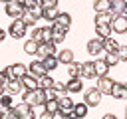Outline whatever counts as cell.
<instances>
[{
    "mask_svg": "<svg viewBox=\"0 0 127 119\" xmlns=\"http://www.w3.org/2000/svg\"><path fill=\"white\" fill-rule=\"evenodd\" d=\"M22 99L28 101V103L34 105V107H40V105L46 103V91L40 89V87H38V89H26L24 95H22Z\"/></svg>",
    "mask_w": 127,
    "mask_h": 119,
    "instance_id": "obj_1",
    "label": "cell"
},
{
    "mask_svg": "<svg viewBox=\"0 0 127 119\" xmlns=\"http://www.w3.org/2000/svg\"><path fill=\"white\" fill-rule=\"evenodd\" d=\"M26 32H28V26L24 24V20H22V18H14L12 24H10V28H8V34H10L14 40H20V38L26 36Z\"/></svg>",
    "mask_w": 127,
    "mask_h": 119,
    "instance_id": "obj_2",
    "label": "cell"
},
{
    "mask_svg": "<svg viewBox=\"0 0 127 119\" xmlns=\"http://www.w3.org/2000/svg\"><path fill=\"white\" fill-rule=\"evenodd\" d=\"M4 12H6V16H10V18H22L24 12H26V6H24L22 0H12V2H8V4L4 6Z\"/></svg>",
    "mask_w": 127,
    "mask_h": 119,
    "instance_id": "obj_3",
    "label": "cell"
},
{
    "mask_svg": "<svg viewBox=\"0 0 127 119\" xmlns=\"http://www.w3.org/2000/svg\"><path fill=\"white\" fill-rule=\"evenodd\" d=\"M14 113H18L22 119H36V111H34V105H30L28 101H22V103L14 105Z\"/></svg>",
    "mask_w": 127,
    "mask_h": 119,
    "instance_id": "obj_4",
    "label": "cell"
},
{
    "mask_svg": "<svg viewBox=\"0 0 127 119\" xmlns=\"http://www.w3.org/2000/svg\"><path fill=\"white\" fill-rule=\"evenodd\" d=\"M67 30H69V28H65V26L58 24V22H52V42L62 44V42L65 40V36H67Z\"/></svg>",
    "mask_w": 127,
    "mask_h": 119,
    "instance_id": "obj_5",
    "label": "cell"
},
{
    "mask_svg": "<svg viewBox=\"0 0 127 119\" xmlns=\"http://www.w3.org/2000/svg\"><path fill=\"white\" fill-rule=\"evenodd\" d=\"M56 46H58L56 42H42V44L38 46V54H36V56H38L40 60H44V58H48V56H56V54H58V52H56Z\"/></svg>",
    "mask_w": 127,
    "mask_h": 119,
    "instance_id": "obj_6",
    "label": "cell"
},
{
    "mask_svg": "<svg viewBox=\"0 0 127 119\" xmlns=\"http://www.w3.org/2000/svg\"><path fill=\"white\" fill-rule=\"evenodd\" d=\"M85 48H87V54H89V56H95V58H97L99 54H103V52H105V50H103V40H101V38H97V36H95V38H91V40L87 42V46H85Z\"/></svg>",
    "mask_w": 127,
    "mask_h": 119,
    "instance_id": "obj_7",
    "label": "cell"
},
{
    "mask_svg": "<svg viewBox=\"0 0 127 119\" xmlns=\"http://www.w3.org/2000/svg\"><path fill=\"white\" fill-rule=\"evenodd\" d=\"M6 71H8V75H10V77L22 79V77L28 73V67H26L24 63H20V61H16V63H10V65L6 67Z\"/></svg>",
    "mask_w": 127,
    "mask_h": 119,
    "instance_id": "obj_8",
    "label": "cell"
},
{
    "mask_svg": "<svg viewBox=\"0 0 127 119\" xmlns=\"http://www.w3.org/2000/svg\"><path fill=\"white\" fill-rule=\"evenodd\" d=\"M101 91L97 89V87H91V89H87L85 91V97H83V101L89 105V107H97L99 105V101H101Z\"/></svg>",
    "mask_w": 127,
    "mask_h": 119,
    "instance_id": "obj_9",
    "label": "cell"
},
{
    "mask_svg": "<svg viewBox=\"0 0 127 119\" xmlns=\"http://www.w3.org/2000/svg\"><path fill=\"white\" fill-rule=\"evenodd\" d=\"M113 85H115V81H113L109 75H103V77H99V79H97V89H99L103 95H111Z\"/></svg>",
    "mask_w": 127,
    "mask_h": 119,
    "instance_id": "obj_10",
    "label": "cell"
},
{
    "mask_svg": "<svg viewBox=\"0 0 127 119\" xmlns=\"http://www.w3.org/2000/svg\"><path fill=\"white\" fill-rule=\"evenodd\" d=\"M111 28L115 34H127V16L125 14L115 16V20L111 22Z\"/></svg>",
    "mask_w": 127,
    "mask_h": 119,
    "instance_id": "obj_11",
    "label": "cell"
},
{
    "mask_svg": "<svg viewBox=\"0 0 127 119\" xmlns=\"http://www.w3.org/2000/svg\"><path fill=\"white\" fill-rule=\"evenodd\" d=\"M58 101H60V111H64V113L69 117V115L73 113V101H71V97H69V95H60Z\"/></svg>",
    "mask_w": 127,
    "mask_h": 119,
    "instance_id": "obj_12",
    "label": "cell"
},
{
    "mask_svg": "<svg viewBox=\"0 0 127 119\" xmlns=\"http://www.w3.org/2000/svg\"><path fill=\"white\" fill-rule=\"evenodd\" d=\"M28 71H30V73H34V75H38V77H42V75H46V73H48V69H46V65H44V61H42V60H34V61L28 65Z\"/></svg>",
    "mask_w": 127,
    "mask_h": 119,
    "instance_id": "obj_13",
    "label": "cell"
},
{
    "mask_svg": "<svg viewBox=\"0 0 127 119\" xmlns=\"http://www.w3.org/2000/svg\"><path fill=\"white\" fill-rule=\"evenodd\" d=\"M6 89H8V93H12V95H18V93L24 89V83H22V79L10 77V79H8V83H6Z\"/></svg>",
    "mask_w": 127,
    "mask_h": 119,
    "instance_id": "obj_14",
    "label": "cell"
},
{
    "mask_svg": "<svg viewBox=\"0 0 127 119\" xmlns=\"http://www.w3.org/2000/svg\"><path fill=\"white\" fill-rule=\"evenodd\" d=\"M115 16H117V14H113L111 10H109V12H97L93 22H95V26H97V24H111V22L115 20Z\"/></svg>",
    "mask_w": 127,
    "mask_h": 119,
    "instance_id": "obj_15",
    "label": "cell"
},
{
    "mask_svg": "<svg viewBox=\"0 0 127 119\" xmlns=\"http://www.w3.org/2000/svg\"><path fill=\"white\" fill-rule=\"evenodd\" d=\"M22 83H24V89H38V87H40V83H38V75L30 73V71L22 77Z\"/></svg>",
    "mask_w": 127,
    "mask_h": 119,
    "instance_id": "obj_16",
    "label": "cell"
},
{
    "mask_svg": "<svg viewBox=\"0 0 127 119\" xmlns=\"http://www.w3.org/2000/svg\"><path fill=\"white\" fill-rule=\"evenodd\" d=\"M111 97H115V99H127V83H117L115 81V85L111 89Z\"/></svg>",
    "mask_w": 127,
    "mask_h": 119,
    "instance_id": "obj_17",
    "label": "cell"
},
{
    "mask_svg": "<svg viewBox=\"0 0 127 119\" xmlns=\"http://www.w3.org/2000/svg\"><path fill=\"white\" fill-rule=\"evenodd\" d=\"M111 32H113L111 24H97V26H95V36H97V38H101V40L111 38Z\"/></svg>",
    "mask_w": 127,
    "mask_h": 119,
    "instance_id": "obj_18",
    "label": "cell"
},
{
    "mask_svg": "<svg viewBox=\"0 0 127 119\" xmlns=\"http://www.w3.org/2000/svg\"><path fill=\"white\" fill-rule=\"evenodd\" d=\"M81 77H85V79L97 77V75H95V65H93V61H83V63H81Z\"/></svg>",
    "mask_w": 127,
    "mask_h": 119,
    "instance_id": "obj_19",
    "label": "cell"
},
{
    "mask_svg": "<svg viewBox=\"0 0 127 119\" xmlns=\"http://www.w3.org/2000/svg\"><path fill=\"white\" fill-rule=\"evenodd\" d=\"M83 89V81L79 77H69L67 79V93H79Z\"/></svg>",
    "mask_w": 127,
    "mask_h": 119,
    "instance_id": "obj_20",
    "label": "cell"
},
{
    "mask_svg": "<svg viewBox=\"0 0 127 119\" xmlns=\"http://www.w3.org/2000/svg\"><path fill=\"white\" fill-rule=\"evenodd\" d=\"M119 48H121V44H119L117 40H113V38H105V40H103V50H105V54L119 52Z\"/></svg>",
    "mask_w": 127,
    "mask_h": 119,
    "instance_id": "obj_21",
    "label": "cell"
},
{
    "mask_svg": "<svg viewBox=\"0 0 127 119\" xmlns=\"http://www.w3.org/2000/svg\"><path fill=\"white\" fill-rule=\"evenodd\" d=\"M56 56H58L60 63H71V61H73V52H71L69 48H62Z\"/></svg>",
    "mask_w": 127,
    "mask_h": 119,
    "instance_id": "obj_22",
    "label": "cell"
},
{
    "mask_svg": "<svg viewBox=\"0 0 127 119\" xmlns=\"http://www.w3.org/2000/svg\"><path fill=\"white\" fill-rule=\"evenodd\" d=\"M93 65H95V75H97V77L107 75V71H109V63H107L105 60H95Z\"/></svg>",
    "mask_w": 127,
    "mask_h": 119,
    "instance_id": "obj_23",
    "label": "cell"
},
{
    "mask_svg": "<svg viewBox=\"0 0 127 119\" xmlns=\"http://www.w3.org/2000/svg\"><path fill=\"white\" fill-rule=\"evenodd\" d=\"M38 46H40V42H36V40H26V44H24V52L28 54V56H36L38 54Z\"/></svg>",
    "mask_w": 127,
    "mask_h": 119,
    "instance_id": "obj_24",
    "label": "cell"
},
{
    "mask_svg": "<svg viewBox=\"0 0 127 119\" xmlns=\"http://www.w3.org/2000/svg\"><path fill=\"white\" fill-rule=\"evenodd\" d=\"M87 103L85 101H81V103H73V115L75 117H79V119H83L85 115H87Z\"/></svg>",
    "mask_w": 127,
    "mask_h": 119,
    "instance_id": "obj_25",
    "label": "cell"
},
{
    "mask_svg": "<svg viewBox=\"0 0 127 119\" xmlns=\"http://www.w3.org/2000/svg\"><path fill=\"white\" fill-rule=\"evenodd\" d=\"M93 10L97 12H109L111 10V0H95L93 2Z\"/></svg>",
    "mask_w": 127,
    "mask_h": 119,
    "instance_id": "obj_26",
    "label": "cell"
},
{
    "mask_svg": "<svg viewBox=\"0 0 127 119\" xmlns=\"http://www.w3.org/2000/svg\"><path fill=\"white\" fill-rule=\"evenodd\" d=\"M38 83H40V89H52V87H54V83H56V79H54V77H50V75L46 73V75L38 77Z\"/></svg>",
    "mask_w": 127,
    "mask_h": 119,
    "instance_id": "obj_27",
    "label": "cell"
},
{
    "mask_svg": "<svg viewBox=\"0 0 127 119\" xmlns=\"http://www.w3.org/2000/svg\"><path fill=\"white\" fill-rule=\"evenodd\" d=\"M125 6H127V0H111V12L117 16L125 12Z\"/></svg>",
    "mask_w": 127,
    "mask_h": 119,
    "instance_id": "obj_28",
    "label": "cell"
},
{
    "mask_svg": "<svg viewBox=\"0 0 127 119\" xmlns=\"http://www.w3.org/2000/svg\"><path fill=\"white\" fill-rule=\"evenodd\" d=\"M67 75L69 77H81V63H75V61L67 63Z\"/></svg>",
    "mask_w": 127,
    "mask_h": 119,
    "instance_id": "obj_29",
    "label": "cell"
},
{
    "mask_svg": "<svg viewBox=\"0 0 127 119\" xmlns=\"http://www.w3.org/2000/svg\"><path fill=\"white\" fill-rule=\"evenodd\" d=\"M58 16H60V10H58V8H44V20H48V22H56Z\"/></svg>",
    "mask_w": 127,
    "mask_h": 119,
    "instance_id": "obj_30",
    "label": "cell"
},
{
    "mask_svg": "<svg viewBox=\"0 0 127 119\" xmlns=\"http://www.w3.org/2000/svg\"><path fill=\"white\" fill-rule=\"evenodd\" d=\"M42 61H44V65H46V69H48V71L56 69V67H58V63H60L58 56H48V58H44Z\"/></svg>",
    "mask_w": 127,
    "mask_h": 119,
    "instance_id": "obj_31",
    "label": "cell"
},
{
    "mask_svg": "<svg viewBox=\"0 0 127 119\" xmlns=\"http://www.w3.org/2000/svg\"><path fill=\"white\" fill-rule=\"evenodd\" d=\"M103 60L109 63V67H113V65L121 63V58H119V54H117V52H113V54H105V58H103Z\"/></svg>",
    "mask_w": 127,
    "mask_h": 119,
    "instance_id": "obj_32",
    "label": "cell"
},
{
    "mask_svg": "<svg viewBox=\"0 0 127 119\" xmlns=\"http://www.w3.org/2000/svg\"><path fill=\"white\" fill-rule=\"evenodd\" d=\"M28 12H30L36 20L44 18V6H42V4H36V6H32V8H28Z\"/></svg>",
    "mask_w": 127,
    "mask_h": 119,
    "instance_id": "obj_33",
    "label": "cell"
},
{
    "mask_svg": "<svg viewBox=\"0 0 127 119\" xmlns=\"http://www.w3.org/2000/svg\"><path fill=\"white\" fill-rule=\"evenodd\" d=\"M56 22L62 24V26H65V28H69V26H71V16H69L67 12H60V16H58Z\"/></svg>",
    "mask_w": 127,
    "mask_h": 119,
    "instance_id": "obj_34",
    "label": "cell"
},
{
    "mask_svg": "<svg viewBox=\"0 0 127 119\" xmlns=\"http://www.w3.org/2000/svg\"><path fill=\"white\" fill-rule=\"evenodd\" d=\"M44 111L58 113V111H60V101H58V99H54V101H46V103H44Z\"/></svg>",
    "mask_w": 127,
    "mask_h": 119,
    "instance_id": "obj_35",
    "label": "cell"
},
{
    "mask_svg": "<svg viewBox=\"0 0 127 119\" xmlns=\"http://www.w3.org/2000/svg\"><path fill=\"white\" fill-rule=\"evenodd\" d=\"M22 20H24V24H26L28 28H36V22H38V20H36V18H34V16H32V14L28 12V10L24 12V16H22Z\"/></svg>",
    "mask_w": 127,
    "mask_h": 119,
    "instance_id": "obj_36",
    "label": "cell"
},
{
    "mask_svg": "<svg viewBox=\"0 0 127 119\" xmlns=\"http://www.w3.org/2000/svg\"><path fill=\"white\" fill-rule=\"evenodd\" d=\"M54 89H56L60 95H65V93H67V81H58V79H56Z\"/></svg>",
    "mask_w": 127,
    "mask_h": 119,
    "instance_id": "obj_37",
    "label": "cell"
},
{
    "mask_svg": "<svg viewBox=\"0 0 127 119\" xmlns=\"http://www.w3.org/2000/svg\"><path fill=\"white\" fill-rule=\"evenodd\" d=\"M0 107H12V93L0 95Z\"/></svg>",
    "mask_w": 127,
    "mask_h": 119,
    "instance_id": "obj_38",
    "label": "cell"
},
{
    "mask_svg": "<svg viewBox=\"0 0 127 119\" xmlns=\"http://www.w3.org/2000/svg\"><path fill=\"white\" fill-rule=\"evenodd\" d=\"M42 42H52V26L42 28Z\"/></svg>",
    "mask_w": 127,
    "mask_h": 119,
    "instance_id": "obj_39",
    "label": "cell"
},
{
    "mask_svg": "<svg viewBox=\"0 0 127 119\" xmlns=\"http://www.w3.org/2000/svg\"><path fill=\"white\" fill-rule=\"evenodd\" d=\"M44 91H46V101H54V99L60 97V93H58L54 87H52V89H44Z\"/></svg>",
    "mask_w": 127,
    "mask_h": 119,
    "instance_id": "obj_40",
    "label": "cell"
},
{
    "mask_svg": "<svg viewBox=\"0 0 127 119\" xmlns=\"http://www.w3.org/2000/svg\"><path fill=\"white\" fill-rule=\"evenodd\" d=\"M14 107V105H12ZM12 107H0V119H10V115L14 113Z\"/></svg>",
    "mask_w": 127,
    "mask_h": 119,
    "instance_id": "obj_41",
    "label": "cell"
},
{
    "mask_svg": "<svg viewBox=\"0 0 127 119\" xmlns=\"http://www.w3.org/2000/svg\"><path fill=\"white\" fill-rule=\"evenodd\" d=\"M32 40L42 44V28H32Z\"/></svg>",
    "mask_w": 127,
    "mask_h": 119,
    "instance_id": "obj_42",
    "label": "cell"
},
{
    "mask_svg": "<svg viewBox=\"0 0 127 119\" xmlns=\"http://www.w3.org/2000/svg\"><path fill=\"white\" fill-rule=\"evenodd\" d=\"M8 79H10V75H8V71H6V67H4V69H0V85H4V87H6V83H8Z\"/></svg>",
    "mask_w": 127,
    "mask_h": 119,
    "instance_id": "obj_43",
    "label": "cell"
},
{
    "mask_svg": "<svg viewBox=\"0 0 127 119\" xmlns=\"http://www.w3.org/2000/svg\"><path fill=\"white\" fill-rule=\"evenodd\" d=\"M44 8H58V0H40Z\"/></svg>",
    "mask_w": 127,
    "mask_h": 119,
    "instance_id": "obj_44",
    "label": "cell"
},
{
    "mask_svg": "<svg viewBox=\"0 0 127 119\" xmlns=\"http://www.w3.org/2000/svg\"><path fill=\"white\" fill-rule=\"evenodd\" d=\"M117 54H119V58H121V61H127V46H121Z\"/></svg>",
    "mask_w": 127,
    "mask_h": 119,
    "instance_id": "obj_45",
    "label": "cell"
},
{
    "mask_svg": "<svg viewBox=\"0 0 127 119\" xmlns=\"http://www.w3.org/2000/svg\"><path fill=\"white\" fill-rule=\"evenodd\" d=\"M22 2H24L26 10H28V8H32V6H36V4H40V0H22Z\"/></svg>",
    "mask_w": 127,
    "mask_h": 119,
    "instance_id": "obj_46",
    "label": "cell"
},
{
    "mask_svg": "<svg viewBox=\"0 0 127 119\" xmlns=\"http://www.w3.org/2000/svg\"><path fill=\"white\" fill-rule=\"evenodd\" d=\"M40 119H54V113H50V111H42V113H40Z\"/></svg>",
    "mask_w": 127,
    "mask_h": 119,
    "instance_id": "obj_47",
    "label": "cell"
},
{
    "mask_svg": "<svg viewBox=\"0 0 127 119\" xmlns=\"http://www.w3.org/2000/svg\"><path fill=\"white\" fill-rule=\"evenodd\" d=\"M54 119H67V115L64 111H58V113H54Z\"/></svg>",
    "mask_w": 127,
    "mask_h": 119,
    "instance_id": "obj_48",
    "label": "cell"
},
{
    "mask_svg": "<svg viewBox=\"0 0 127 119\" xmlns=\"http://www.w3.org/2000/svg\"><path fill=\"white\" fill-rule=\"evenodd\" d=\"M6 36H8V30H2V28H0V42H4Z\"/></svg>",
    "mask_w": 127,
    "mask_h": 119,
    "instance_id": "obj_49",
    "label": "cell"
},
{
    "mask_svg": "<svg viewBox=\"0 0 127 119\" xmlns=\"http://www.w3.org/2000/svg\"><path fill=\"white\" fill-rule=\"evenodd\" d=\"M101 119H117V115H113V113H105Z\"/></svg>",
    "mask_w": 127,
    "mask_h": 119,
    "instance_id": "obj_50",
    "label": "cell"
},
{
    "mask_svg": "<svg viewBox=\"0 0 127 119\" xmlns=\"http://www.w3.org/2000/svg\"><path fill=\"white\" fill-rule=\"evenodd\" d=\"M12 109H14V107H12ZM10 119H22V117H20L18 113H12V115H10Z\"/></svg>",
    "mask_w": 127,
    "mask_h": 119,
    "instance_id": "obj_51",
    "label": "cell"
},
{
    "mask_svg": "<svg viewBox=\"0 0 127 119\" xmlns=\"http://www.w3.org/2000/svg\"><path fill=\"white\" fill-rule=\"evenodd\" d=\"M0 95H4V85H0Z\"/></svg>",
    "mask_w": 127,
    "mask_h": 119,
    "instance_id": "obj_52",
    "label": "cell"
},
{
    "mask_svg": "<svg viewBox=\"0 0 127 119\" xmlns=\"http://www.w3.org/2000/svg\"><path fill=\"white\" fill-rule=\"evenodd\" d=\"M67 119H79V117H75V115H73V113H71V115H69V117H67Z\"/></svg>",
    "mask_w": 127,
    "mask_h": 119,
    "instance_id": "obj_53",
    "label": "cell"
},
{
    "mask_svg": "<svg viewBox=\"0 0 127 119\" xmlns=\"http://www.w3.org/2000/svg\"><path fill=\"white\" fill-rule=\"evenodd\" d=\"M0 2H4V4H8V2H12V0H0Z\"/></svg>",
    "mask_w": 127,
    "mask_h": 119,
    "instance_id": "obj_54",
    "label": "cell"
},
{
    "mask_svg": "<svg viewBox=\"0 0 127 119\" xmlns=\"http://www.w3.org/2000/svg\"><path fill=\"white\" fill-rule=\"evenodd\" d=\"M123 14H125V16H127V6H125V12H123Z\"/></svg>",
    "mask_w": 127,
    "mask_h": 119,
    "instance_id": "obj_55",
    "label": "cell"
},
{
    "mask_svg": "<svg viewBox=\"0 0 127 119\" xmlns=\"http://www.w3.org/2000/svg\"><path fill=\"white\" fill-rule=\"evenodd\" d=\"M125 119H127V107H125Z\"/></svg>",
    "mask_w": 127,
    "mask_h": 119,
    "instance_id": "obj_56",
    "label": "cell"
}]
</instances>
